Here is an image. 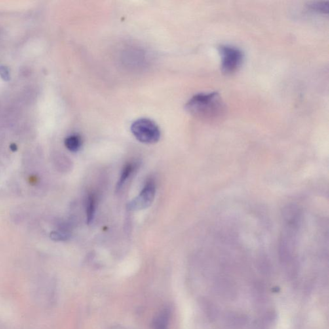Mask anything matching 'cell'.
Listing matches in <instances>:
<instances>
[{"instance_id":"1","label":"cell","mask_w":329,"mask_h":329,"mask_svg":"<svg viewBox=\"0 0 329 329\" xmlns=\"http://www.w3.org/2000/svg\"><path fill=\"white\" fill-rule=\"evenodd\" d=\"M185 109L193 117L214 122L224 117L226 105L217 92L200 93L188 101Z\"/></svg>"},{"instance_id":"2","label":"cell","mask_w":329,"mask_h":329,"mask_svg":"<svg viewBox=\"0 0 329 329\" xmlns=\"http://www.w3.org/2000/svg\"><path fill=\"white\" fill-rule=\"evenodd\" d=\"M221 57V70L227 75L236 72L244 61V53L239 48L231 45L219 46Z\"/></svg>"},{"instance_id":"3","label":"cell","mask_w":329,"mask_h":329,"mask_svg":"<svg viewBox=\"0 0 329 329\" xmlns=\"http://www.w3.org/2000/svg\"><path fill=\"white\" fill-rule=\"evenodd\" d=\"M131 130L137 140L144 143H157L161 136L157 124L148 119L136 120L132 123Z\"/></svg>"},{"instance_id":"4","label":"cell","mask_w":329,"mask_h":329,"mask_svg":"<svg viewBox=\"0 0 329 329\" xmlns=\"http://www.w3.org/2000/svg\"><path fill=\"white\" fill-rule=\"evenodd\" d=\"M156 195V184L155 181L149 180L145 183L144 187L140 195L129 202L128 210L132 211L140 210L149 207L155 199Z\"/></svg>"},{"instance_id":"5","label":"cell","mask_w":329,"mask_h":329,"mask_svg":"<svg viewBox=\"0 0 329 329\" xmlns=\"http://www.w3.org/2000/svg\"><path fill=\"white\" fill-rule=\"evenodd\" d=\"M170 309L165 308L162 310L154 318L152 323L153 329H168L170 320Z\"/></svg>"},{"instance_id":"6","label":"cell","mask_w":329,"mask_h":329,"mask_svg":"<svg viewBox=\"0 0 329 329\" xmlns=\"http://www.w3.org/2000/svg\"><path fill=\"white\" fill-rule=\"evenodd\" d=\"M97 197L94 193H90L86 200V215H87V223L92 224L94 220L96 212Z\"/></svg>"},{"instance_id":"7","label":"cell","mask_w":329,"mask_h":329,"mask_svg":"<svg viewBox=\"0 0 329 329\" xmlns=\"http://www.w3.org/2000/svg\"><path fill=\"white\" fill-rule=\"evenodd\" d=\"M136 164L134 163H128L124 166L122 170L121 175H120L119 181H118L116 190L117 191H120L123 187L126 181H128L130 177L132 176V172L136 169Z\"/></svg>"},{"instance_id":"8","label":"cell","mask_w":329,"mask_h":329,"mask_svg":"<svg viewBox=\"0 0 329 329\" xmlns=\"http://www.w3.org/2000/svg\"><path fill=\"white\" fill-rule=\"evenodd\" d=\"M82 139L79 135L73 134L67 137L65 139V144L66 148L71 152H77L79 151L82 146Z\"/></svg>"},{"instance_id":"9","label":"cell","mask_w":329,"mask_h":329,"mask_svg":"<svg viewBox=\"0 0 329 329\" xmlns=\"http://www.w3.org/2000/svg\"><path fill=\"white\" fill-rule=\"evenodd\" d=\"M310 9L318 13L327 14L329 11L328 1L313 2L309 5Z\"/></svg>"},{"instance_id":"10","label":"cell","mask_w":329,"mask_h":329,"mask_svg":"<svg viewBox=\"0 0 329 329\" xmlns=\"http://www.w3.org/2000/svg\"><path fill=\"white\" fill-rule=\"evenodd\" d=\"M50 239L55 241H63V240H66L69 238V234L64 233V232L61 231H52L50 233Z\"/></svg>"},{"instance_id":"11","label":"cell","mask_w":329,"mask_h":329,"mask_svg":"<svg viewBox=\"0 0 329 329\" xmlns=\"http://www.w3.org/2000/svg\"><path fill=\"white\" fill-rule=\"evenodd\" d=\"M0 76L6 81L10 79L9 71H8L7 67L3 66H0Z\"/></svg>"},{"instance_id":"12","label":"cell","mask_w":329,"mask_h":329,"mask_svg":"<svg viewBox=\"0 0 329 329\" xmlns=\"http://www.w3.org/2000/svg\"><path fill=\"white\" fill-rule=\"evenodd\" d=\"M10 149H11L12 151H16L17 150V147L15 144H12L11 146H10Z\"/></svg>"}]
</instances>
